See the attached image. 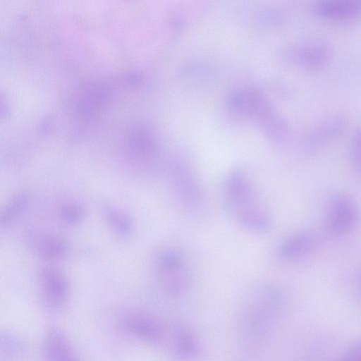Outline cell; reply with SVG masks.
I'll list each match as a JSON object with an SVG mask.
<instances>
[{
  "label": "cell",
  "mask_w": 361,
  "mask_h": 361,
  "mask_svg": "<svg viewBox=\"0 0 361 361\" xmlns=\"http://www.w3.org/2000/svg\"><path fill=\"white\" fill-rule=\"evenodd\" d=\"M285 303L282 290L270 282L257 283L245 295L240 307L235 335L246 355H256L267 346Z\"/></svg>",
  "instance_id": "cell-1"
},
{
  "label": "cell",
  "mask_w": 361,
  "mask_h": 361,
  "mask_svg": "<svg viewBox=\"0 0 361 361\" xmlns=\"http://www.w3.org/2000/svg\"><path fill=\"white\" fill-rule=\"evenodd\" d=\"M228 104L234 114L257 123L273 141L281 142L288 138L290 129L288 122L260 90L252 87L236 90L229 95Z\"/></svg>",
  "instance_id": "cell-2"
},
{
  "label": "cell",
  "mask_w": 361,
  "mask_h": 361,
  "mask_svg": "<svg viewBox=\"0 0 361 361\" xmlns=\"http://www.w3.org/2000/svg\"><path fill=\"white\" fill-rule=\"evenodd\" d=\"M156 265L161 285L173 298L185 295L192 282V271L186 255L178 247H167L158 252Z\"/></svg>",
  "instance_id": "cell-3"
},
{
  "label": "cell",
  "mask_w": 361,
  "mask_h": 361,
  "mask_svg": "<svg viewBox=\"0 0 361 361\" xmlns=\"http://www.w3.org/2000/svg\"><path fill=\"white\" fill-rule=\"evenodd\" d=\"M172 179L175 193L183 208L190 214H200L204 208L205 199L192 169L184 161H176Z\"/></svg>",
  "instance_id": "cell-4"
},
{
  "label": "cell",
  "mask_w": 361,
  "mask_h": 361,
  "mask_svg": "<svg viewBox=\"0 0 361 361\" xmlns=\"http://www.w3.org/2000/svg\"><path fill=\"white\" fill-rule=\"evenodd\" d=\"M41 302L47 310L57 313L66 305L69 285L64 274L58 268L45 266L38 273Z\"/></svg>",
  "instance_id": "cell-5"
},
{
  "label": "cell",
  "mask_w": 361,
  "mask_h": 361,
  "mask_svg": "<svg viewBox=\"0 0 361 361\" xmlns=\"http://www.w3.org/2000/svg\"><path fill=\"white\" fill-rule=\"evenodd\" d=\"M224 189L226 206L235 221L260 207L255 203L250 183L241 171H233L228 175Z\"/></svg>",
  "instance_id": "cell-6"
},
{
  "label": "cell",
  "mask_w": 361,
  "mask_h": 361,
  "mask_svg": "<svg viewBox=\"0 0 361 361\" xmlns=\"http://www.w3.org/2000/svg\"><path fill=\"white\" fill-rule=\"evenodd\" d=\"M359 219V210L352 198L338 194L329 202L326 228L332 234H342L351 230Z\"/></svg>",
  "instance_id": "cell-7"
},
{
  "label": "cell",
  "mask_w": 361,
  "mask_h": 361,
  "mask_svg": "<svg viewBox=\"0 0 361 361\" xmlns=\"http://www.w3.org/2000/svg\"><path fill=\"white\" fill-rule=\"evenodd\" d=\"M347 126L346 118L340 114L329 115L317 122L308 131L305 139L309 151L319 149L341 136Z\"/></svg>",
  "instance_id": "cell-8"
},
{
  "label": "cell",
  "mask_w": 361,
  "mask_h": 361,
  "mask_svg": "<svg viewBox=\"0 0 361 361\" xmlns=\"http://www.w3.org/2000/svg\"><path fill=\"white\" fill-rule=\"evenodd\" d=\"M124 328L142 341L152 345H160L169 339L167 331L159 322L145 314L126 317L122 321Z\"/></svg>",
  "instance_id": "cell-9"
},
{
  "label": "cell",
  "mask_w": 361,
  "mask_h": 361,
  "mask_svg": "<svg viewBox=\"0 0 361 361\" xmlns=\"http://www.w3.org/2000/svg\"><path fill=\"white\" fill-rule=\"evenodd\" d=\"M169 342L173 354L180 359L193 358L201 350L197 336L189 327L179 322L170 325Z\"/></svg>",
  "instance_id": "cell-10"
},
{
  "label": "cell",
  "mask_w": 361,
  "mask_h": 361,
  "mask_svg": "<svg viewBox=\"0 0 361 361\" xmlns=\"http://www.w3.org/2000/svg\"><path fill=\"white\" fill-rule=\"evenodd\" d=\"M27 240L32 252L44 259H60L65 257L69 252L67 242L55 235L42 233H30Z\"/></svg>",
  "instance_id": "cell-11"
},
{
  "label": "cell",
  "mask_w": 361,
  "mask_h": 361,
  "mask_svg": "<svg viewBox=\"0 0 361 361\" xmlns=\"http://www.w3.org/2000/svg\"><path fill=\"white\" fill-rule=\"evenodd\" d=\"M42 351L47 360L68 361L78 359L73 345L60 329L49 328L43 337Z\"/></svg>",
  "instance_id": "cell-12"
},
{
  "label": "cell",
  "mask_w": 361,
  "mask_h": 361,
  "mask_svg": "<svg viewBox=\"0 0 361 361\" xmlns=\"http://www.w3.org/2000/svg\"><path fill=\"white\" fill-rule=\"evenodd\" d=\"M317 11L331 20L350 19L361 14V0H319Z\"/></svg>",
  "instance_id": "cell-13"
},
{
  "label": "cell",
  "mask_w": 361,
  "mask_h": 361,
  "mask_svg": "<svg viewBox=\"0 0 361 361\" xmlns=\"http://www.w3.org/2000/svg\"><path fill=\"white\" fill-rule=\"evenodd\" d=\"M313 236L305 232L297 233L286 238L277 247L280 259L293 260L310 253L315 247Z\"/></svg>",
  "instance_id": "cell-14"
},
{
  "label": "cell",
  "mask_w": 361,
  "mask_h": 361,
  "mask_svg": "<svg viewBox=\"0 0 361 361\" xmlns=\"http://www.w3.org/2000/svg\"><path fill=\"white\" fill-rule=\"evenodd\" d=\"M289 56L300 66L308 70H315L324 64L326 52L320 47H307L291 51Z\"/></svg>",
  "instance_id": "cell-15"
},
{
  "label": "cell",
  "mask_w": 361,
  "mask_h": 361,
  "mask_svg": "<svg viewBox=\"0 0 361 361\" xmlns=\"http://www.w3.org/2000/svg\"><path fill=\"white\" fill-rule=\"evenodd\" d=\"M102 210L109 226L115 234L123 238L131 234L133 224L126 214L108 204L103 205Z\"/></svg>",
  "instance_id": "cell-16"
},
{
  "label": "cell",
  "mask_w": 361,
  "mask_h": 361,
  "mask_svg": "<svg viewBox=\"0 0 361 361\" xmlns=\"http://www.w3.org/2000/svg\"><path fill=\"white\" fill-rule=\"evenodd\" d=\"M27 202V195L20 192L15 195L1 213L0 225L6 227L12 224L23 212Z\"/></svg>",
  "instance_id": "cell-17"
},
{
  "label": "cell",
  "mask_w": 361,
  "mask_h": 361,
  "mask_svg": "<svg viewBox=\"0 0 361 361\" xmlns=\"http://www.w3.org/2000/svg\"><path fill=\"white\" fill-rule=\"evenodd\" d=\"M133 148L144 156L151 157L157 151V142L150 131L138 129L134 132L130 139Z\"/></svg>",
  "instance_id": "cell-18"
},
{
  "label": "cell",
  "mask_w": 361,
  "mask_h": 361,
  "mask_svg": "<svg viewBox=\"0 0 361 361\" xmlns=\"http://www.w3.org/2000/svg\"><path fill=\"white\" fill-rule=\"evenodd\" d=\"M27 350L23 340L14 333L4 331L0 336V353L9 355H19Z\"/></svg>",
  "instance_id": "cell-19"
},
{
  "label": "cell",
  "mask_w": 361,
  "mask_h": 361,
  "mask_svg": "<svg viewBox=\"0 0 361 361\" xmlns=\"http://www.w3.org/2000/svg\"><path fill=\"white\" fill-rule=\"evenodd\" d=\"M348 152L351 166L361 176V128L357 129L353 134Z\"/></svg>",
  "instance_id": "cell-20"
},
{
  "label": "cell",
  "mask_w": 361,
  "mask_h": 361,
  "mask_svg": "<svg viewBox=\"0 0 361 361\" xmlns=\"http://www.w3.org/2000/svg\"><path fill=\"white\" fill-rule=\"evenodd\" d=\"M85 209L80 203H71L63 206L60 212L61 219L68 225H75L82 221Z\"/></svg>",
  "instance_id": "cell-21"
},
{
  "label": "cell",
  "mask_w": 361,
  "mask_h": 361,
  "mask_svg": "<svg viewBox=\"0 0 361 361\" xmlns=\"http://www.w3.org/2000/svg\"><path fill=\"white\" fill-rule=\"evenodd\" d=\"M346 357L348 360H361V341L352 345L347 350Z\"/></svg>",
  "instance_id": "cell-22"
}]
</instances>
